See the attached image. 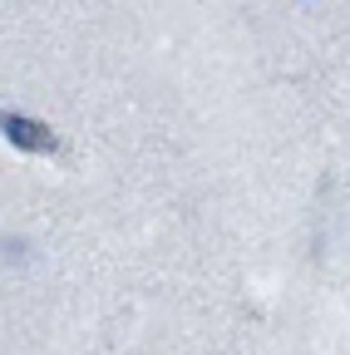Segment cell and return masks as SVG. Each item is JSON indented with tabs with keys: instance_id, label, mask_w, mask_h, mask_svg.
I'll return each mask as SVG.
<instances>
[{
	"instance_id": "cell-1",
	"label": "cell",
	"mask_w": 350,
	"mask_h": 355,
	"mask_svg": "<svg viewBox=\"0 0 350 355\" xmlns=\"http://www.w3.org/2000/svg\"><path fill=\"white\" fill-rule=\"evenodd\" d=\"M6 139H10L15 148H30V153H50V148H55V133H50L45 123L25 119V114H6Z\"/></svg>"
}]
</instances>
